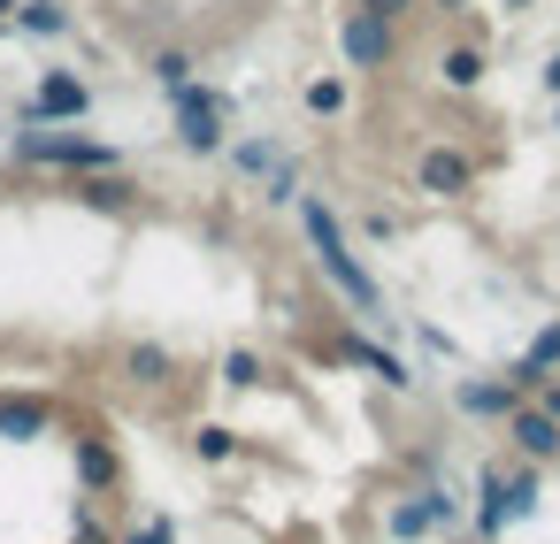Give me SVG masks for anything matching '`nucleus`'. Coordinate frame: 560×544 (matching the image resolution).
Listing matches in <instances>:
<instances>
[{
    "label": "nucleus",
    "mask_w": 560,
    "mask_h": 544,
    "mask_svg": "<svg viewBox=\"0 0 560 544\" xmlns=\"http://www.w3.org/2000/svg\"><path fill=\"white\" fill-rule=\"evenodd\" d=\"M292 208H300V230H307V246H315V269H323V276H330V284H338V292L361 307V315H384V292H376V276L361 269V253L346 246L338 208H330L323 192H300Z\"/></svg>",
    "instance_id": "obj_1"
},
{
    "label": "nucleus",
    "mask_w": 560,
    "mask_h": 544,
    "mask_svg": "<svg viewBox=\"0 0 560 544\" xmlns=\"http://www.w3.org/2000/svg\"><path fill=\"white\" fill-rule=\"evenodd\" d=\"M9 162H16V169H70V177H85V169H124V154H116L108 139H85L78 123H24V131L9 139Z\"/></svg>",
    "instance_id": "obj_2"
},
{
    "label": "nucleus",
    "mask_w": 560,
    "mask_h": 544,
    "mask_svg": "<svg viewBox=\"0 0 560 544\" xmlns=\"http://www.w3.org/2000/svg\"><path fill=\"white\" fill-rule=\"evenodd\" d=\"M170 108H177V146H185V154H223V146H231V131H223L231 100H223L215 85L185 78V85H170Z\"/></svg>",
    "instance_id": "obj_3"
},
{
    "label": "nucleus",
    "mask_w": 560,
    "mask_h": 544,
    "mask_svg": "<svg viewBox=\"0 0 560 544\" xmlns=\"http://www.w3.org/2000/svg\"><path fill=\"white\" fill-rule=\"evenodd\" d=\"M85 116H93V85L78 70H47L39 93L16 108V123H85Z\"/></svg>",
    "instance_id": "obj_4"
},
{
    "label": "nucleus",
    "mask_w": 560,
    "mask_h": 544,
    "mask_svg": "<svg viewBox=\"0 0 560 544\" xmlns=\"http://www.w3.org/2000/svg\"><path fill=\"white\" fill-rule=\"evenodd\" d=\"M338 55H346L353 70H392V55H399V32H392L384 16L353 9V16L338 24Z\"/></svg>",
    "instance_id": "obj_5"
},
{
    "label": "nucleus",
    "mask_w": 560,
    "mask_h": 544,
    "mask_svg": "<svg viewBox=\"0 0 560 544\" xmlns=\"http://www.w3.org/2000/svg\"><path fill=\"white\" fill-rule=\"evenodd\" d=\"M506 445H514L529 468H537V460H560V422H552L537 399H514V406H506Z\"/></svg>",
    "instance_id": "obj_6"
},
{
    "label": "nucleus",
    "mask_w": 560,
    "mask_h": 544,
    "mask_svg": "<svg viewBox=\"0 0 560 544\" xmlns=\"http://www.w3.org/2000/svg\"><path fill=\"white\" fill-rule=\"evenodd\" d=\"M116 483H124V452H116V437L78 429V490H85V498H108Z\"/></svg>",
    "instance_id": "obj_7"
},
{
    "label": "nucleus",
    "mask_w": 560,
    "mask_h": 544,
    "mask_svg": "<svg viewBox=\"0 0 560 544\" xmlns=\"http://www.w3.org/2000/svg\"><path fill=\"white\" fill-rule=\"evenodd\" d=\"M468 185H476V162L453 154V146H430V154L415 162V192H430V200H460Z\"/></svg>",
    "instance_id": "obj_8"
},
{
    "label": "nucleus",
    "mask_w": 560,
    "mask_h": 544,
    "mask_svg": "<svg viewBox=\"0 0 560 544\" xmlns=\"http://www.w3.org/2000/svg\"><path fill=\"white\" fill-rule=\"evenodd\" d=\"M70 200L93 208V215H131L139 208V185L124 169H85V177H70Z\"/></svg>",
    "instance_id": "obj_9"
},
{
    "label": "nucleus",
    "mask_w": 560,
    "mask_h": 544,
    "mask_svg": "<svg viewBox=\"0 0 560 544\" xmlns=\"http://www.w3.org/2000/svg\"><path fill=\"white\" fill-rule=\"evenodd\" d=\"M116 368H124V383H131V391H170V383H177V353H170L162 338H131Z\"/></svg>",
    "instance_id": "obj_10"
},
{
    "label": "nucleus",
    "mask_w": 560,
    "mask_h": 544,
    "mask_svg": "<svg viewBox=\"0 0 560 544\" xmlns=\"http://www.w3.org/2000/svg\"><path fill=\"white\" fill-rule=\"evenodd\" d=\"M55 429V399H39V391H0V437L9 445H32V437H47Z\"/></svg>",
    "instance_id": "obj_11"
},
{
    "label": "nucleus",
    "mask_w": 560,
    "mask_h": 544,
    "mask_svg": "<svg viewBox=\"0 0 560 544\" xmlns=\"http://www.w3.org/2000/svg\"><path fill=\"white\" fill-rule=\"evenodd\" d=\"M514 399H529V391H514V376H468V383L453 391V406H460L468 422H506Z\"/></svg>",
    "instance_id": "obj_12"
},
{
    "label": "nucleus",
    "mask_w": 560,
    "mask_h": 544,
    "mask_svg": "<svg viewBox=\"0 0 560 544\" xmlns=\"http://www.w3.org/2000/svg\"><path fill=\"white\" fill-rule=\"evenodd\" d=\"M338 353H346L353 368H369V376H384V391H415V368H407L399 353H384V345H369V338H338Z\"/></svg>",
    "instance_id": "obj_13"
},
{
    "label": "nucleus",
    "mask_w": 560,
    "mask_h": 544,
    "mask_svg": "<svg viewBox=\"0 0 560 544\" xmlns=\"http://www.w3.org/2000/svg\"><path fill=\"white\" fill-rule=\"evenodd\" d=\"M24 39H62L78 16H70V0H16V16H9Z\"/></svg>",
    "instance_id": "obj_14"
},
{
    "label": "nucleus",
    "mask_w": 560,
    "mask_h": 544,
    "mask_svg": "<svg viewBox=\"0 0 560 544\" xmlns=\"http://www.w3.org/2000/svg\"><path fill=\"white\" fill-rule=\"evenodd\" d=\"M552 368H560V322H545V330L529 338V353H522L506 376H514V391H537V376H552Z\"/></svg>",
    "instance_id": "obj_15"
},
{
    "label": "nucleus",
    "mask_w": 560,
    "mask_h": 544,
    "mask_svg": "<svg viewBox=\"0 0 560 544\" xmlns=\"http://www.w3.org/2000/svg\"><path fill=\"white\" fill-rule=\"evenodd\" d=\"M438 78H445V93H476V85H483V47H468V39L445 47V55H438Z\"/></svg>",
    "instance_id": "obj_16"
},
{
    "label": "nucleus",
    "mask_w": 560,
    "mask_h": 544,
    "mask_svg": "<svg viewBox=\"0 0 560 544\" xmlns=\"http://www.w3.org/2000/svg\"><path fill=\"white\" fill-rule=\"evenodd\" d=\"M277 162H284L277 139H238V146H231V169H238V177H269Z\"/></svg>",
    "instance_id": "obj_17"
},
{
    "label": "nucleus",
    "mask_w": 560,
    "mask_h": 544,
    "mask_svg": "<svg viewBox=\"0 0 560 544\" xmlns=\"http://www.w3.org/2000/svg\"><path fill=\"white\" fill-rule=\"evenodd\" d=\"M147 70H154V85L170 93V85H185L200 62H192V47H154V55H147Z\"/></svg>",
    "instance_id": "obj_18"
},
{
    "label": "nucleus",
    "mask_w": 560,
    "mask_h": 544,
    "mask_svg": "<svg viewBox=\"0 0 560 544\" xmlns=\"http://www.w3.org/2000/svg\"><path fill=\"white\" fill-rule=\"evenodd\" d=\"M415 506H422V521H430V536H438V529H453V521H460V498H453V490H445V483H422V490H415Z\"/></svg>",
    "instance_id": "obj_19"
},
{
    "label": "nucleus",
    "mask_w": 560,
    "mask_h": 544,
    "mask_svg": "<svg viewBox=\"0 0 560 544\" xmlns=\"http://www.w3.org/2000/svg\"><path fill=\"white\" fill-rule=\"evenodd\" d=\"M223 383H231V391H254V383H261V353H254V345H231V353H223Z\"/></svg>",
    "instance_id": "obj_20"
},
{
    "label": "nucleus",
    "mask_w": 560,
    "mask_h": 544,
    "mask_svg": "<svg viewBox=\"0 0 560 544\" xmlns=\"http://www.w3.org/2000/svg\"><path fill=\"white\" fill-rule=\"evenodd\" d=\"M384 536H399V544H422V536H430V521H422V506H415V498H399V506L384 513Z\"/></svg>",
    "instance_id": "obj_21"
},
{
    "label": "nucleus",
    "mask_w": 560,
    "mask_h": 544,
    "mask_svg": "<svg viewBox=\"0 0 560 544\" xmlns=\"http://www.w3.org/2000/svg\"><path fill=\"white\" fill-rule=\"evenodd\" d=\"M300 100H307V116H346V85L338 78H307Z\"/></svg>",
    "instance_id": "obj_22"
},
{
    "label": "nucleus",
    "mask_w": 560,
    "mask_h": 544,
    "mask_svg": "<svg viewBox=\"0 0 560 544\" xmlns=\"http://www.w3.org/2000/svg\"><path fill=\"white\" fill-rule=\"evenodd\" d=\"M192 452H200V460H231V452H238V429H223V422H200V429H192Z\"/></svg>",
    "instance_id": "obj_23"
},
{
    "label": "nucleus",
    "mask_w": 560,
    "mask_h": 544,
    "mask_svg": "<svg viewBox=\"0 0 560 544\" xmlns=\"http://www.w3.org/2000/svg\"><path fill=\"white\" fill-rule=\"evenodd\" d=\"M108 544H177V521H170V513H154L147 529H131V536H108Z\"/></svg>",
    "instance_id": "obj_24"
},
{
    "label": "nucleus",
    "mask_w": 560,
    "mask_h": 544,
    "mask_svg": "<svg viewBox=\"0 0 560 544\" xmlns=\"http://www.w3.org/2000/svg\"><path fill=\"white\" fill-rule=\"evenodd\" d=\"M353 9H369V16H384V24H399V16L415 9V0H353Z\"/></svg>",
    "instance_id": "obj_25"
},
{
    "label": "nucleus",
    "mask_w": 560,
    "mask_h": 544,
    "mask_svg": "<svg viewBox=\"0 0 560 544\" xmlns=\"http://www.w3.org/2000/svg\"><path fill=\"white\" fill-rule=\"evenodd\" d=\"M529 399H537V406L560 422V376H537V391H529Z\"/></svg>",
    "instance_id": "obj_26"
},
{
    "label": "nucleus",
    "mask_w": 560,
    "mask_h": 544,
    "mask_svg": "<svg viewBox=\"0 0 560 544\" xmlns=\"http://www.w3.org/2000/svg\"><path fill=\"white\" fill-rule=\"evenodd\" d=\"M545 93H552V100H560V55H552V62H545Z\"/></svg>",
    "instance_id": "obj_27"
},
{
    "label": "nucleus",
    "mask_w": 560,
    "mask_h": 544,
    "mask_svg": "<svg viewBox=\"0 0 560 544\" xmlns=\"http://www.w3.org/2000/svg\"><path fill=\"white\" fill-rule=\"evenodd\" d=\"M499 9H506V16H529V0H499Z\"/></svg>",
    "instance_id": "obj_28"
},
{
    "label": "nucleus",
    "mask_w": 560,
    "mask_h": 544,
    "mask_svg": "<svg viewBox=\"0 0 560 544\" xmlns=\"http://www.w3.org/2000/svg\"><path fill=\"white\" fill-rule=\"evenodd\" d=\"M9 16H16V0H0V24H9Z\"/></svg>",
    "instance_id": "obj_29"
},
{
    "label": "nucleus",
    "mask_w": 560,
    "mask_h": 544,
    "mask_svg": "<svg viewBox=\"0 0 560 544\" xmlns=\"http://www.w3.org/2000/svg\"><path fill=\"white\" fill-rule=\"evenodd\" d=\"M438 9H468V0H438Z\"/></svg>",
    "instance_id": "obj_30"
},
{
    "label": "nucleus",
    "mask_w": 560,
    "mask_h": 544,
    "mask_svg": "<svg viewBox=\"0 0 560 544\" xmlns=\"http://www.w3.org/2000/svg\"><path fill=\"white\" fill-rule=\"evenodd\" d=\"M78 544H85V536H78Z\"/></svg>",
    "instance_id": "obj_31"
}]
</instances>
